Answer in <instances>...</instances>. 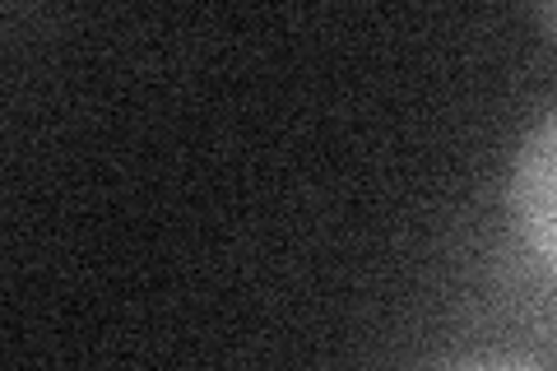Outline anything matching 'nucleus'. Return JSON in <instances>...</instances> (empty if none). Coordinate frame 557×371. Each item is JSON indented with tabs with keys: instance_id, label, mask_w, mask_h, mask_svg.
Returning <instances> with one entry per match:
<instances>
[{
	"instance_id": "nucleus-1",
	"label": "nucleus",
	"mask_w": 557,
	"mask_h": 371,
	"mask_svg": "<svg viewBox=\"0 0 557 371\" xmlns=\"http://www.w3.org/2000/svg\"><path fill=\"white\" fill-rule=\"evenodd\" d=\"M516 237L548 279H557V102L520 139L507 176Z\"/></svg>"
},
{
	"instance_id": "nucleus-2",
	"label": "nucleus",
	"mask_w": 557,
	"mask_h": 371,
	"mask_svg": "<svg viewBox=\"0 0 557 371\" xmlns=\"http://www.w3.org/2000/svg\"><path fill=\"white\" fill-rule=\"evenodd\" d=\"M446 371H553L544 362H525V358H479V362H460Z\"/></svg>"
},
{
	"instance_id": "nucleus-3",
	"label": "nucleus",
	"mask_w": 557,
	"mask_h": 371,
	"mask_svg": "<svg viewBox=\"0 0 557 371\" xmlns=\"http://www.w3.org/2000/svg\"><path fill=\"white\" fill-rule=\"evenodd\" d=\"M539 24H544L553 38H557V5H539Z\"/></svg>"
}]
</instances>
